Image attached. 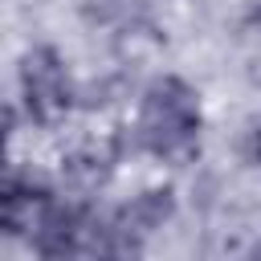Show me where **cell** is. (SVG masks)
Wrapping results in <instances>:
<instances>
[{
    "mask_svg": "<svg viewBox=\"0 0 261 261\" xmlns=\"http://www.w3.org/2000/svg\"><path fill=\"white\" fill-rule=\"evenodd\" d=\"M245 24H249L253 33H261V0H257V4L249 8V16H245Z\"/></svg>",
    "mask_w": 261,
    "mask_h": 261,
    "instance_id": "8",
    "label": "cell"
},
{
    "mask_svg": "<svg viewBox=\"0 0 261 261\" xmlns=\"http://www.w3.org/2000/svg\"><path fill=\"white\" fill-rule=\"evenodd\" d=\"M171 216H175V192H171V188H143L139 196H130V200L114 212V220H118L126 232L143 237V241H147L155 228H163Z\"/></svg>",
    "mask_w": 261,
    "mask_h": 261,
    "instance_id": "3",
    "label": "cell"
},
{
    "mask_svg": "<svg viewBox=\"0 0 261 261\" xmlns=\"http://www.w3.org/2000/svg\"><path fill=\"white\" fill-rule=\"evenodd\" d=\"M139 130L147 155L192 163L200 155V94L175 73L147 82L139 98Z\"/></svg>",
    "mask_w": 261,
    "mask_h": 261,
    "instance_id": "1",
    "label": "cell"
},
{
    "mask_svg": "<svg viewBox=\"0 0 261 261\" xmlns=\"http://www.w3.org/2000/svg\"><path fill=\"white\" fill-rule=\"evenodd\" d=\"M163 41H167L163 29L151 16H143V12H130L122 24H114V57L122 65H147V61H155L163 53Z\"/></svg>",
    "mask_w": 261,
    "mask_h": 261,
    "instance_id": "4",
    "label": "cell"
},
{
    "mask_svg": "<svg viewBox=\"0 0 261 261\" xmlns=\"http://www.w3.org/2000/svg\"><path fill=\"white\" fill-rule=\"evenodd\" d=\"M16 77H20V106L37 126H57L77 106V86L69 82V69L53 45L24 49Z\"/></svg>",
    "mask_w": 261,
    "mask_h": 261,
    "instance_id": "2",
    "label": "cell"
},
{
    "mask_svg": "<svg viewBox=\"0 0 261 261\" xmlns=\"http://www.w3.org/2000/svg\"><path fill=\"white\" fill-rule=\"evenodd\" d=\"M77 12L86 24H122L135 8L130 0H77Z\"/></svg>",
    "mask_w": 261,
    "mask_h": 261,
    "instance_id": "7",
    "label": "cell"
},
{
    "mask_svg": "<svg viewBox=\"0 0 261 261\" xmlns=\"http://www.w3.org/2000/svg\"><path fill=\"white\" fill-rule=\"evenodd\" d=\"M114 163H118V155H114L110 139H106V143H94V139H86V143L69 147V151H65V159H61V167H65V179H69L73 188H82V192H94V188H102V184L110 179Z\"/></svg>",
    "mask_w": 261,
    "mask_h": 261,
    "instance_id": "5",
    "label": "cell"
},
{
    "mask_svg": "<svg viewBox=\"0 0 261 261\" xmlns=\"http://www.w3.org/2000/svg\"><path fill=\"white\" fill-rule=\"evenodd\" d=\"M253 82L261 86V61H253Z\"/></svg>",
    "mask_w": 261,
    "mask_h": 261,
    "instance_id": "9",
    "label": "cell"
},
{
    "mask_svg": "<svg viewBox=\"0 0 261 261\" xmlns=\"http://www.w3.org/2000/svg\"><path fill=\"white\" fill-rule=\"evenodd\" d=\"M126 77L122 73H106V77H94L86 86H77V106L82 110H106V106H118L126 98Z\"/></svg>",
    "mask_w": 261,
    "mask_h": 261,
    "instance_id": "6",
    "label": "cell"
}]
</instances>
